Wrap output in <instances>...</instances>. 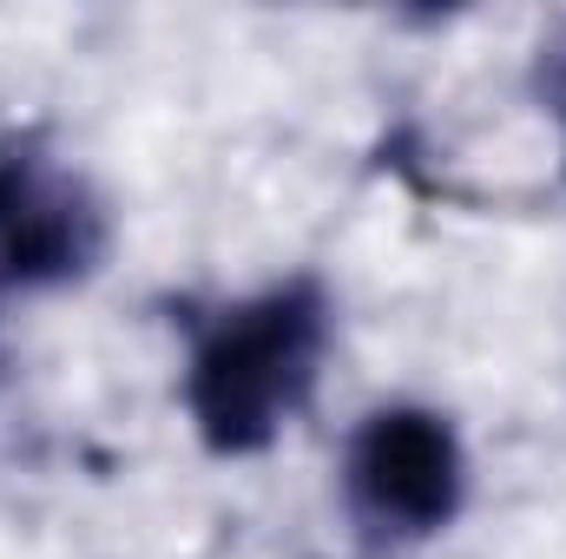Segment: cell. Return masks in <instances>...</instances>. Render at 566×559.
Here are the masks:
<instances>
[{"instance_id": "1", "label": "cell", "mask_w": 566, "mask_h": 559, "mask_svg": "<svg viewBox=\"0 0 566 559\" xmlns=\"http://www.w3.org/2000/svg\"><path fill=\"white\" fill-rule=\"evenodd\" d=\"M329 356V289L271 283L211 309L185 356V409L211 454H264L316 395Z\"/></svg>"}, {"instance_id": "2", "label": "cell", "mask_w": 566, "mask_h": 559, "mask_svg": "<svg viewBox=\"0 0 566 559\" xmlns=\"http://www.w3.org/2000/svg\"><path fill=\"white\" fill-rule=\"evenodd\" d=\"M468 494V454L454 421L422 402H389L343 447V500L363 540L376 547H416L461 514Z\"/></svg>"}, {"instance_id": "3", "label": "cell", "mask_w": 566, "mask_h": 559, "mask_svg": "<svg viewBox=\"0 0 566 559\" xmlns=\"http://www.w3.org/2000/svg\"><path fill=\"white\" fill-rule=\"evenodd\" d=\"M106 257L99 191L33 133L0 139V283L66 289Z\"/></svg>"}, {"instance_id": "4", "label": "cell", "mask_w": 566, "mask_h": 559, "mask_svg": "<svg viewBox=\"0 0 566 559\" xmlns=\"http://www.w3.org/2000/svg\"><path fill=\"white\" fill-rule=\"evenodd\" d=\"M554 93H560V113H566V60H560V73H554Z\"/></svg>"}]
</instances>
